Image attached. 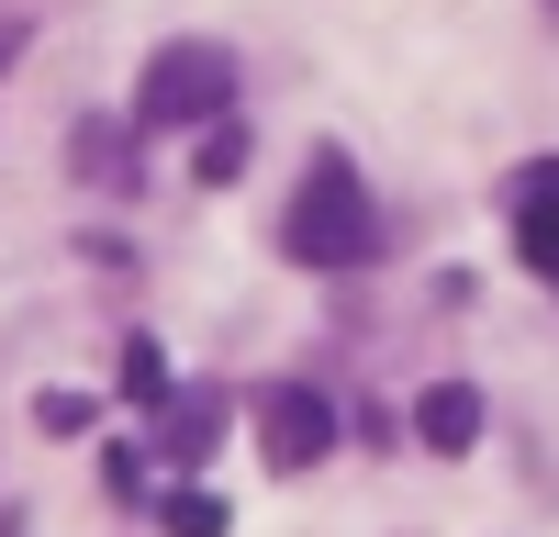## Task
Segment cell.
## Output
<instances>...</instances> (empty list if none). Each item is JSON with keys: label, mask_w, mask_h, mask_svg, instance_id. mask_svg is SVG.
Wrapping results in <instances>:
<instances>
[{"label": "cell", "mask_w": 559, "mask_h": 537, "mask_svg": "<svg viewBox=\"0 0 559 537\" xmlns=\"http://www.w3.org/2000/svg\"><path fill=\"white\" fill-rule=\"evenodd\" d=\"M369 247H381V213H369L358 168L324 146V157L302 168L292 213H280V258H292V268H369Z\"/></svg>", "instance_id": "1"}, {"label": "cell", "mask_w": 559, "mask_h": 537, "mask_svg": "<svg viewBox=\"0 0 559 537\" xmlns=\"http://www.w3.org/2000/svg\"><path fill=\"white\" fill-rule=\"evenodd\" d=\"M224 102H236V57L224 45H157L146 79H134V123L146 134H179V123H224Z\"/></svg>", "instance_id": "2"}, {"label": "cell", "mask_w": 559, "mask_h": 537, "mask_svg": "<svg viewBox=\"0 0 559 537\" xmlns=\"http://www.w3.org/2000/svg\"><path fill=\"white\" fill-rule=\"evenodd\" d=\"M324 448H336V403L302 392V381H280V392L258 403V460H269V470H313Z\"/></svg>", "instance_id": "3"}, {"label": "cell", "mask_w": 559, "mask_h": 537, "mask_svg": "<svg viewBox=\"0 0 559 537\" xmlns=\"http://www.w3.org/2000/svg\"><path fill=\"white\" fill-rule=\"evenodd\" d=\"M515 258L537 268V281L559 291V157H537V168H515Z\"/></svg>", "instance_id": "4"}, {"label": "cell", "mask_w": 559, "mask_h": 537, "mask_svg": "<svg viewBox=\"0 0 559 537\" xmlns=\"http://www.w3.org/2000/svg\"><path fill=\"white\" fill-rule=\"evenodd\" d=\"M414 437H426L437 460H459V448L481 437V392H471V381H437L426 403H414Z\"/></svg>", "instance_id": "5"}, {"label": "cell", "mask_w": 559, "mask_h": 537, "mask_svg": "<svg viewBox=\"0 0 559 537\" xmlns=\"http://www.w3.org/2000/svg\"><path fill=\"white\" fill-rule=\"evenodd\" d=\"M213 437H224V392H168L157 403V448L168 460H202Z\"/></svg>", "instance_id": "6"}, {"label": "cell", "mask_w": 559, "mask_h": 537, "mask_svg": "<svg viewBox=\"0 0 559 537\" xmlns=\"http://www.w3.org/2000/svg\"><path fill=\"white\" fill-rule=\"evenodd\" d=\"M68 157H79V179H112V191L134 179V157H123V123H79V134H68Z\"/></svg>", "instance_id": "7"}, {"label": "cell", "mask_w": 559, "mask_h": 537, "mask_svg": "<svg viewBox=\"0 0 559 537\" xmlns=\"http://www.w3.org/2000/svg\"><path fill=\"white\" fill-rule=\"evenodd\" d=\"M157 526H168V537H224V504H213V492H168Z\"/></svg>", "instance_id": "8"}, {"label": "cell", "mask_w": 559, "mask_h": 537, "mask_svg": "<svg viewBox=\"0 0 559 537\" xmlns=\"http://www.w3.org/2000/svg\"><path fill=\"white\" fill-rule=\"evenodd\" d=\"M123 392H134V403H168V358H157L146 336H134V347H123Z\"/></svg>", "instance_id": "9"}, {"label": "cell", "mask_w": 559, "mask_h": 537, "mask_svg": "<svg viewBox=\"0 0 559 537\" xmlns=\"http://www.w3.org/2000/svg\"><path fill=\"white\" fill-rule=\"evenodd\" d=\"M191 168H202V179H236V168H247V134H236V123H213V134H202V157H191Z\"/></svg>", "instance_id": "10"}, {"label": "cell", "mask_w": 559, "mask_h": 537, "mask_svg": "<svg viewBox=\"0 0 559 537\" xmlns=\"http://www.w3.org/2000/svg\"><path fill=\"white\" fill-rule=\"evenodd\" d=\"M34 426H45V437H90V403H79V392H45Z\"/></svg>", "instance_id": "11"}, {"label": "cell", "mask_w": 559, "mask_h": 537, "mask_svg": "<svg viewBox=\"0 0 559 537\" xmlns=\"http://www.w3.org/2000/svg\"><path fill=\"white\" fill-rule=\"evenodd\" d=\"M548 12H559V0H548Z\"/></svg>", "instance_id": "12"}]
</instances>
